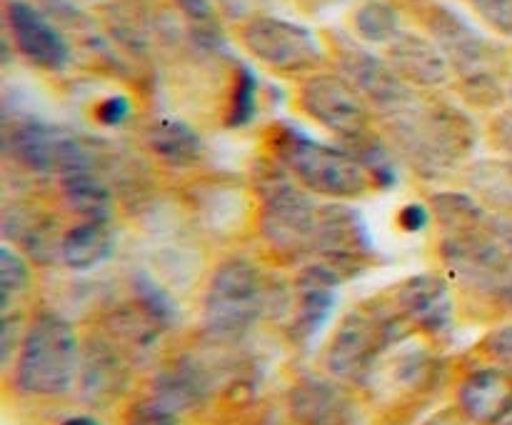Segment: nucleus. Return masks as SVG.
<instances>
[{
    "label": "nucleus",
    "instance_id": "1",
    "mask_svg": "<svg viewBox=\"0 0 512 425\" xmlns=\"http://www.w3.org/2000/svg\"><path fill=\"white\" fill-rule=\"evenodd\" d=\"M400 153L423 175H443L475 148V128L460 110L415 95L385 118Z\"/></svg>",
    "mask_w": 512,
    "mask_h": 425
},
{
    "label": "nucleus",
    "instance_id": "2",
    "mask_svg": "<svg viewBox=\"0 0 512 425\" xmlns=\"http://www.w3.org/2000/svg\"><path fill=\"white\" fill-rule=\"evenodd\" d=\"M275 163L283 165L305 190L330 200H355L373 185L353 148L320 143L303 130L283 123L270 135Z\"/></svg>",
    "mask_w": 512,
    "mask_h": 425
},
{
    "label": "nucleus",
    "instance_id": "3",
    "mask_svg": "<svg viewBox=\"0 0 512 425\" xmlns=\"http://www.w3.org/2000/svg\"><path fill=\"white\" fill-rule=\"evenodd\" d=\"M413 333L393 300H365L340 320L325 365L330 375L348 383H365L393 345Z\"/></svg>",
    "mask_w": 512,
    "mask_h": 425
},
{
    "label": "nucleus",
    "instance_id": "4",
    "mask_svg": "<svg viewBox=\"0 0 512 425\" xmlns=\"http://www.w3.org/2000/svg\"><path fill=\"white\" fill-rule=\"evenodd\" d=\"M80 340L73 325L58 313L35 315L18 345L15 385L25 395L58 398L80 378Z\"/></svg>",
    "mask_w": 512,
    "mask_h": 425
},
{
    "label": "nucleus",
    "instance_id": "5",
    "mask_svg": "<svg viewBox=\"0 0 512 425\" xmlns=\"http://www.w3.org/2000/svg\"><path fill=\"white\" fill-rule=\"evenodd\" d=\"M260 233L280 258H303L313 253L320 205L283 165L265 170L258 180Z\"/></svg>",
    "mask_w": 512,
    "mask_h": 425
},
{
    "label": "nucleus",
    "instance_id": "6",
    "mask_svg": "<svg viewBox=\"0 0 512 425\" xmlns=\"http://www.w3.org/2000/svg\"><path fill=\"white\" fill-rule=\"evenodd\" d=\"M268 305L263 273L243 258H230L215 268L205 290L203 323L213 338L238 340L255 328Z\"/></svg>",
    "mask_w": 512,
    "mask_h": 425
},
{
    "label": "nucleus",
    "instance_id": "7",
    "mask_svg": "<svg viewBox=\"0 0 512 425\" xmlns=\"http://www.w3.org/2000/svg\"><path fill=\"white\" fill-rule=\"evenodd\" d=\"M18 163L40 175H70L93 168V150L75 130L48 120L30 118L15 125L10 135Z\"/></svg>",
    "mask_w": 512,
    "mask_h": 425
},
{
    "label": "nucleus",
    "instance_id": "8",
    "mask_svg": "<svg viewBox=\"0 0 512 425\" xmlns=\"http://www.w3.org/2000/svg\"><path fill=\"white\" fill-rule=\"evenodd\" d=\"M243 45L253 58L285 75L310 73L323 60V45L313 30L275 15L248 20L243 25Z\"/></svg>",
    "mask_w": 512,
    "mask_h": 425
},
{
    "label": "nucleus",
    "instance_id": "9",
    "mask_svg": "<svg viewBox=\"0 0 512 425\" xmlns=\"http://www.w3.org/2000/svg\"><path fill=\"white\" fill-rule=\"evenodd\" d=\"M313 253L318 255V263L333 270L340 280L353 278L368 268L370 260L375 258V248L373 235L360 210L345 205L343 200L320 205Z\"/></svg>",
    "mask_w": 512,
    "mask_h": 425
},
{
    "label": "nucleus",
    "instance_id": "10",
    "mask_svg": "<svg viewBox=\"0 0 512 425\" xmlns=\"http://www.w3.org/2000/svg\"><path fill=\"white\" fill-rule=\"evenodd\" d=\"M300 108L318 125L343 140L370 133V103L345 75L318 73L300 88Z\"/></svg>",
    "mask_w": 512,
    "mask_h": 425
},
{
    "label": "nucleus",
    "instance_id": "11",
    "mask_svg": "<svg viewBox=\"0 0 512 425\" xmlns=\"http://www.w3.org/2000/svg\"><path fill=\"white\" fill-rule=\"evenodd\" d=\"M440 253L450 273L468 288L483 290V293L498 288L508 290L512 258L485 225L445 233Z\"/></svg>",
    "mask_w": 512,
    "mask_h": 425
},
{
    "label": "nucleus",
    "instance_id": "12",
    "mask_svg": "<svg viewBox=\"0 0 512 425\" xmlns=\"http://www.w3.org/2000/svg\"><path fill=\"white\" fill-rule=\"evenodd\" d=\"M393 303L413 333L445 338L455 328V300L450 285L438 273H418L395 288Z\"/></svg>",
    "mask_w": 512,
    "mask_h": 425
},
{
    "label": "nucleus",
    "instance_id": "13",
    "mask_svg": "<svg viewBox=\"0 0 512 425\" xmlns=\"http://www.w3.org/2000/svg\"><path fill=\"white\" fill-rule=\"evenodd\" d=\"M15 48L40 70H63L70 63V45L58 28L28 0H8L5 5Z\"/></svg>",
    "mask_w": 512,
    "mask_h": 425
},
{
    "label": "nucleus",
    "instance_id": "14",
    "mask_svg": "<svg viewBox=\"0 0 512 425\" xmlns=\"http://www.w3.org/2000/svg\"><path fill=\"white\" fill-rule=\"evenodd\" d=\"M340 68L345 78L368 98V103L380 110L383 118L393 115L415 98V90L410 88L408 80L400 78L393 65L368 50L345 48L340 55Z\"/></svg>",
    "mask_w": 512,
    "mask_h": 425
},
{
    "label": "nucleus",
    "instance_id": "15",
    "mask_svg": "<svg viewBox=\"0 0 512 425\" xmlns=\"http://www.w3.org/2000/svg\"><path fill=\"white\" fill-rule=\"evenodd\" d=\"M340 283L343 280L323 263L300 270L295 283V313L290 320V338L295 343H310L325 328L335 313Z\"/></svg>",
    "mask_w": 512,
    "mask_h": 425
},
{
    "label": "nucleus",
    "instance_id": "16",
    "mask_svg": "<svg viewBox=\"0 0 512 425\" xmlns=\"http://www.w3.org/2000/svg\"><path fill=\"white\" fill-rule=\"evenodd\" d=\"M458 408L475 425H503L512 413V370H473L458 388Z\"/></svg>",
    "mask_w": 512,
    "mask_h": 425
},
{
    "label": "nucleus",
    "instance_id": "17",
    "mask_svg": "<svg viewBox=\"0 0 512 425\" xmlns=\"http://www.w3.org/2000/svg\"><path fill=\"white\" fill-rule=\"evenodd\" d=\"M290 415L298 425H353L355 405L338 383L325 378H303L288 395Z\"/></svg>",
    "mask_w": 512,
    "mask_h": 425
},
{
    "label": "nucleus",
    "instance_id": "18",
    "mask_svg": "<svg viewBox=\"0 0 512 425\" xmlns=\"http://www.w3.org/2000/svg\"><path fill=\"white\" fill-rule=\"evenodd\" d=\"M388 63L410 85H425V88L445 83L450 70L448 58L435 40L405 30L393 43H388Z\"/></svg>",
    "mask_w": 512,
    "mask_h": 425
},
{
    "label": "nucleus",
    "instance_id": "19",
    "mask_svg": "<svg viewBox=\"0 0 512 425\" xmlns=\"http://www.w3.org/2000/svg\"><path fill=\"white\" fill-rule=\"evenodd\" d=\"M430 30L450 65H458L465 73L480 75L483 65L488 63L490 48L478 30L470 28L458 13L448 8H438L430 15Z\"/></svg>",
    "mask_w": 512,
    "mask_h": 425
},
{
    "label": "nucleus",
    "instance_id": "20",
    "mask_svg": "<svg viewBox=\"0 0 512 425\" xmlns=\"http://www.w3.org/2000/svg\"><path fill=\"white\" fill-rule=\"evenodd\" d=\"M115 253V230L103 218H85L60 238L58 260L75 273H88L108 263Z\"/></svg>",
    "mask_w": 512,
    "mask_h": 425
},
{
    "label": "nucleus",
    "instance_id": "21",
    "mask_svg": "<svg viewBox=\"0 0 512 425\" xmlns=\"http://www.w3.org/2000/svg\"><path fill=\"white\" fill-rule=\"evenodd\" d=\"M210 390V378L198 363L178 360L158 373L153 383V398L160 400L173 413L198 408Z\"/></svg>",
    "mask_w": 512,
    "mask_h": 425
},
{
    "label": "nucleus",
    "instance_id": "22",
    "mask_svg": "<svg viewBox=\"0 0 512 425\" xmlns=\"http://www.w3.org/2000/svg\"><path fill=\"white\" fill-rule=\"evenodd\" d=\"M148 145L170 168H193L205 153L203 138L178 118L155 120L148 130Z\"/></svg>",
    "mask_w": 512,
    "mask_h": 425
},
{
    "label": "nucleus",
    "instance_id": "23",
    "mask_svg": "<svg viewBox=\"0 0 512 425\" xmlns=\"http://www.w3.org/2000/svg\"><path fill=\"white\" fill-rule=\"evenodd\" d=\"M63 198L83 218L108 220L113 210V193L93 168L63 175Z\"/></svg>",
    "mask_w": 512,
    "mask_h": 425
},
{
    "label": "nucleus",
    "instance_id": "24",
    "mask_svg": "<svg viewBox=\"0 0 512 425\" xmlns=\"http://www.w3.org/2000/svg\"><path fill=\"white\" fill-rule=\"evenodd\" d=\"M468 183L485 203L512 213V163L510 160H483L468 170Z\"/></svg>",
    "mask_w": 512,
    "mask_h": 425
},
{
    "label": "nucleus",
    "instance_id": "25",
    "mask_svg": "<svg viewBox=\"0 0 512 425\" xmlns=\"http://www.w3.org/2000/svg\"><path fill=\"white\" fill-rule=\"evenodd\" d=\"M123 378V360H120V355L113 353L110 348L90 350L88 358H83V365H80V380H83L85 390L93 393L95 398L115 393V390L120 388V383H123Z\"/></svg>",
    "mask_w": 512,
    "mask_h": 425
},
{
    "label": "nucleus",
    "instance_id": "26",
    "mask_svg": "<svg viewBox=\"0 0 512 425\" xmlns=\"http://www.w3.org/2000/svg\"><path fill=\"white\" fill-rule=\"evenodd\" d=\"M353 23H355V33H358L365 43L388 45L403 33L398 10H395L390 3H385V0H368V3L360 5Z\"/></svg>",
    "mask_w": 512,
    "mask_h": 425
},
{
    "label": "nucleus",
    "instance_id": "27",
    "mask_svg": "<svg viewBox=\"0 0 512 425\" xmlns=\"http://www.w3.org/2000/svg\"><path fill=\"white\" fill-rule=\"evenodd\" d=\"M433 213L445 230H465V228H478L485 225V210L480 200L470 198L468 193H455V190H445V193L433 195Z\"/></svg>",
    "mask_w": 512,
    "mask_h": 425
},
{
    "label": "nucleus",
    "instance_id": "28",
    "mask_svg": "<svg viewBox=\"0 0 512 425\" xmlns=\"http://www.w3.org/2000/svg\"><path fill=\"white\" fill-rule=\"evenodd\" d=\"M348 145H353V153L363 160L373 185H378V188H393L395 180H398V165H395L393 155L388 153V148H385L383 143H378V140L368 133Z\"/></svg>",
    "mask_w": 512,
    "mask_h": 425
},
{
    "label": "nucleus",
    "instance_id": "29",
    "mask_svg": "<svg viewBox=\"0 0 512 425\" xmlns=\"http://www.w3.org/2000/svg\"><path fill=\"white\" fill-rule=\"evenodd\" d=\"M0 283H3V313H8L13 300L30 288L28 263L10 245L0 248Z\"/></svg>",
    "mask_w": 512,
    "mask_h": 425
},
{
    "label": "nucleus",
    "instance_id": "30",
    "mask_svg": "<svg viewBox=\"0 0 512 425\" xmlns=\"http://www.w3.org/2000/svg\"><path fill=\"white\" fill-rule=\"evenodd\" d=\"M488 28L512 38V0H465Z\"/></svg>",
    "mask_w": 512,
    "mask_h": 425
},
{
    "label": "nucleus",
    "instance_id": "31",
    "mask_svg": "<svg viewBox=\"0 0 512 425\" xmlns=\"http://www.w3.org/2000/svg\"><path fill=\"white\" fill-rule=\"evenodd\" d=\"M125 425H178V413L165 408L153 395L130 405L125 410Z\"/></svg>",
    "mask_w": 512,
    "mask_h": 425
},
{
    "label": "nucleus",
    "instance_id": "32",
    "mask_svg": "<svg viewBox=\"0 0 512 425\" xmlns=\"http://www.w3.org/2000/svg\"><path fill=\"white\" fill-rule=\"evenodd\" d=\"M255 113V78L243 70L238 80V88H235L233 105H230V128H240V125L248 123Z\"/></svg>",
    "mask_w": 512,
    "mask_h": 425
},
{
    "label": "nucleus",
    "instance_id": "33",
    "mask_svg": "<svg viewBox=\"0 0 512 425\" xmlns=\"http://www.w3.org/2000/svg\"><path fill=\"white\" fill-rule=\"evenodd\" d=\"M183 13L188 15V20L193 23V28H198L205 38H213L215 30H218V20H215V10L210 0H178Z\"/></svg>",
    "mask_w": 512,
    "mask_h": 425
},
{
    "label": "nucleus",
    "instance_id": "34",
    "mask_svg": "<svg viewBox=\"0 0 512 425\" xmlns=\"http://www.w3.org/2000/svg\"><path fill=\"white\" fill-rule=\"evenodd\" d=\"M485 353L500 365L512 370V325H500L485 338Z\"/></svg>",
    "mask_w": 512,
    "mask_h": 425
},
{
    "label": "nucleus",
    "instance_id": "35",
    "mask_svg": "<svg viewBox=\"0 0 512 425\" xmlns=\"http://www.w3.org/2000/svg\"><path fill=\"white\" fill-rule=\"evenodd\" d=\"M485 228L490 230L495 240L508 250V255L512 258V213L510 210H500V213H490L485 218Z\"/></svg>",
    "mask_w": 512,
    "mask_h": 425
},
{
    "label": "nucleus",
    "instance_id": "36",
    "mask_svg": "<svg viewBox=\"0 0 512 425\" xmlns=\"http://www.w3.org/2000/svg\"><path fill=\"white\" fill-rule=\"evenodd\" d=\"M128 113H130L128 100L120 98V95H113V98L103 100V103L98 105V120H103V123L110 125V128L123 123V120L128 118Z\"/></svg>",
    "mask_w": 512,
    "mask_h": 425
},
{
    "label": "nucleus",
    "instance_id": "37",
    "mask_svg": "<svg viewBox=\"0 0 512 425\" xmlns=\"http://www.w3.org/2000/svg\"><path fill=\"white\" fill-rule=\"evenodd\" d=\"M428 220H430L428 208H425V205H420V203L405 205V208L400 210V215H398L400 228L408 230V233H420V230L428 225Z\"/></svg>",
    "mask_w": 512,
    "mask_h": 425
},
{
    "label": "nucleus",
    "instance_id": "38",
    "mask_svg": "<svg viewBox=\"0 0 512 425\" xmlns=\"http://www.w3.org/2000/svg\"><path fill=\"white\" fill-rule=\"evenodd\" d=\"M423 425H475V423L460 408H445V410H438L435 415H430Z\"/></svg>",
    "mask_w": 512,
    "mask_h": 425
},
{
    "label": "nucleus",
    "instance_id": "39",
    "mask_svg": "<svg viewBox=\"0 0 512 425\" xmlns=\"http://www.w3.org/2000/svg\"><path fill=\"white\" fill-rule=\"evenodd\" d=\"M60 425H103L98 418H93V415H70V418H65Z\"/></svg>",
    "mask_w": 512,
    "mask_h": 425
},
{
    "label": "nucleus",
    "instance_id": "40",
    "mask_svg": "<svg viewBox=\"0 0 512 425\" xmlns=\"http://www.w3.org/2000/svg\"><path fill=\"white\" fill-rule=\"evenodd\" d=\"M505 293H508V300H510V308H512V278H510V283H508V290H505Z\"/></svg>",
    "mask_w": 512,
    "mask_h": 425
},
{
    "label": "nucleus",
    "instance_id": "41",
    "mask_svg": "<svg viewBox=\"0 0 512 425\" xmlns=\"http://www.w3.org/2000/svg\"><path fill=\"white\" fill-rule=\"evenodd\" d=\"M503 425H512V413L508 415V420H505V423Z\"/></svg>",
    "mask_w": 512,
    "mask_h": 425
}]
</instances>
